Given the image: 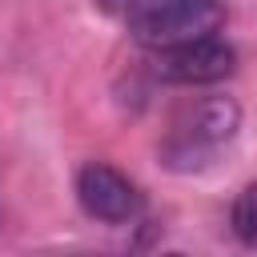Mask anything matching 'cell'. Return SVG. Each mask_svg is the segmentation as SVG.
I'll list each match as a JSON object with an SVG mask.
<instances>
[{
	"label": "cell",
	"mask_w": 257,
	"mask_h": 257,
	"mask_svg": "<svg viewBox=\"0 0 257 257\" xmlns=\"http://www.w3.org/2000/svg\"><path fill=\"white\" fill-rule=\"evenodd\" d=\"M229 229L241 245H257V181L245 185L237 197H233V209H229Z\"/></svg>",
	"instance_id": "5"
},
{
	"label": "cell",
	"mask_w": 257,
	"mask_h": 257,
	"mask_svg": "<svg viewBox=\"0 0 257 257\" xmlns=\"http://www.w3.org/2000/svg\"><path fill=\"white\" fill-rule=\"evenodd\" d=\"M237 133H241V104L233 96H201L169 120L157 153L161 165L173 173H201L221 157V149L237 141Z\"/></svg>",
	"instance_id": "1"
},
{
	"label": "cell",
	"mask_w": 257,
	"mask_h": 257,
	"mask_svg": "<svg viewBox=\"0 0 257 257\" xmlns=\"http://www.w3.org/2000/svg\"><path fill=\"white\" fill-rule=\"evenodd\" d=\"M225 20H229L225 0H153L124 24L137 44L157 52V48H173L197 36H213L225 28Z\"/></svg>",
	"instance_id": "2"
},
{
	"label": "cell",
	"mask_w": 257,
	"mask_h": 257,
	"mask_svg": "<svg viewBox=\"0 0 257 257\" xmlns=\"http://www.w3.org/2000/svg\"><path fill=\"white\" fill-rule=\"evenodd\" d=\"M153 0H96V8L100 12H108V16H120V20H133L141 8H149Z\"/></svg>",
	"instance_id": "6"
},
{
	"label": "cell",
	"mask_w": 257,
	"mask_h": 257,
	"mask_svg": "<svg viewBox=\"0 0 257 257\" xmlns=\"http://www.w3.org/2000/svg\"><path fill=\"white\" fill-rule=\"evenodd\" d=\"M237 68V48L213 32V36H197L173 48H157L153 72L169 84H185V88H201V84H217L225 76H233Z\"/></svg>",
	"instance_id": "3"
},
{
	"label": "cell",
	"mask_w": 257,
	"mask_h": 257,
	"mask_svg": "<svg viewBox=\"0 0 257 257\" xmlns=\"http://www.w3.org/2000/svg\"><path fill=\"white\" fill-rule=\"evenodd\" d=\"M76 201L92 221L104 225H128L145 213V193L137 189V181L104 161H88L76 173Z\"/></svg>",
	"instance_id": "4"
}]
</instances>
